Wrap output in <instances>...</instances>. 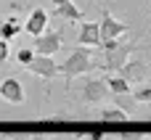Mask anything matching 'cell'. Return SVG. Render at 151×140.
I'll list each match as a JSON object with an SVG mask.
<instances>
[{"label":"cell","mask_w":151,"mask_h":140,"mask_svg":"<svg viewBox=\"0 0 151 140\" xmlns=\"http://www.w3.org/2000/svg\"><path fill=\"white\" fill-rule=\"evenodd\" d=\"M98 32H101V42H104V40H117V37H122V34H127V24L119 21V19H114L109 11H104L101 24H98Z\"/></svg>","instance_id":"4"},{"label":"cell","mask_w":151,"mask_h":140,"mask_svg":"<svg viewBox=\"0 0 151 140\" xmlns=\"http://www.w3.org/2000/svg\"><path fill=\"white\" fill-rule=\"evenodd\" d=\"M141 40V37H138ZM138 40L135 37H117V40H104L98 48L104 50V64H98V69L109 71V74H117L127 61H130V53L138 48Z\"/></svg>","instance_id":"1"},{"label":"cell","mask_w":151,"mask_h":140,"mask_svg":"<svg viewBox=\"0 0 151 140\" xmlns=\"http://www.w3.org/2000/svg\"><path fill=\"white\" fill-rule=\"evenodd\" d=\"M48 19H50V13H48L45 8H35V11L29 13V19L24 21V29H27V34H32V37L42 34V32L48 29Z\"/></svg>","instance_id":"8"},{"label":"cell","mask_w":151,"mask_h":140,"mask_svg":"<svg viewBox=\"0 0 151 140\" xmlns=\"http://www.w3.org/2000/svg\"><path fill=\"white\" fill-rule=\"evenodd\" d=\"M82 95H85L88 103H101V101L109 95V87H106L104 79H90V82L82 87Z\"/></svg>","instance_id":"10"},{"label":"cell","mask_w":151,"mask_h":140,"mask_svg":"<svg viewBox=\"0 0 151 140\" xmlns=\"http://www.w3.org/2000/svg\"><path fill=\"white\" fill-rule=\"evenodd\" d=\"M19 32H21V21H19L16 16H8V19H3V21H0V37H3V40L16 37Z\"/></svg>","instance_id":"12"},{"label":"cell","mask_w":151,"mask_h":140,"mask_svg":"<svg viewBox=\"0 0 151 140\" xmlns=\"http://www.w3.org/2000/svg\"><path fill=\"white\" fill-rule=\"evenodd\" d=\"M104 135L101 132H90V135H85V138H80V140H101Z\"/></svg>","instance_id":"19"},{"label":"cell","mask_w":151,"mask_h":140,"mask_svg":"<svg viewBox=\"0 0 151 140\" xmlns=\"http://www.w3.org/2000/svg\"><path fill=\"white\" fill-rule=\"evenodd\" d=\"M0 98L5 103H13V106L24 103V87H21V82L16 77H5L0 82Z\"/></svg>","instance_id":"7"},{"label":"cell","mask_w":151,"mask_h":140,"mask_svg":"<svg viewBox=\"0 0 151 140\" xmlns=\"http://www.w3.org/2000/svg\"><path fill=\"white\" fill-rule=\"evenodd\" d=\"M93 56H96V48L90 50V48H85V45H77V48L66 56V61L58 66V71L66 77V82H69L72 77H80V74L96 71V69H98V64L93 61Z\"/></svg>","instance_id":"2"},{"label":"cell","mask_w":151,"mask_h":140,"mask_svg":"<svg viewBox=\"0 0 151 140\" xmlns=\"http://www.w3.org/2000/svg\"><path fill=\"white\" fill-rule=\"evenodd\" d=\"M58 48H61V34L53 32V29H45V32L37 34L35 42H32L35 56H53V53H58Z\"/></svg>","instance_id":"3"},{"label":"cell","mask_w":151,"mask_h":140,"mask_svg":"<svg viewBox=\"0 0 151 140\" xmlns=\"http://www.w3.org/2000/svg\"><path fill=\"white\" fill-rule=\"evenodd\" d=\"M27 69H29L35 77H40V79H53V77L58 74V64L53 61V56H35Z\"/></svg>","instance_id":"6"},{"label":"cell","mask_w":151,"mask_h":140,"mask_svg":"<svg viewBox=\"0 0 151 140\" xmlns=\"http://www.w3.org/2000/svg\"><path fill=\"white\" fill-rule=\"evenodd\" d=\"M53 16H61L66 21H82V11L72 3V0H64L58 5H53Z\"/></svg>","instance_id":"11"},{"label":"cell","mask_w":151,"mask_h":140,"mask_svg":"<svg viewBox=\"0 0 151 140\" xmlns=\"http://www.w3.org/2000/svg\"><path fill=\"white\" fill-rule=\"evenodd\" d=\"M8 56H11V50H8V40H3V37H0V64H3V61H8Z\"/></svg>","instance_id":"18"},{"label":"cell","mask_w":151,"mask_h":140,"mask_svg":"<svg viewBox=\"0 0 151 140\" xmlns=\"http://www.w3.org/2000/svg\"><path fill=\"white\" fill-rule=\"evenodd\" d=\"M130 140H143V135H135V138H130Z\"/></svg>","instance_id":"20"},{"label":"cell","mask_w":151,"mask_h":140,"mask_svg":"<svg viewBox=\"0 0 151 140\" xmlns=\"http://www.w3.org/2000/svg\"><path fill=\"white\" fill-rule=\"evenodd\" d=\"M32 58H35V50H32V48H21V50L16 53V61H19L21 66H29Z\"/></svg>","instance_id":"16"},{"label":"cell","mask_w":151,"mask_h":140,"mask_svg":"<svg viewBox=\"0 0 151 140\" xmlns=\"http://www.w3.org/2000/svg\"><path fill=\"white\" fill-rule=\"evenodd\" d=\"M77 42L85 45V48H98L101 45V32H98V24L96 21H80V34H77Z\"/></svg>","instance_id":"9"},{"label":"cell","mask_w":151,"mask_h":140,"mask_svg":"<svg viewBox=\"0 0 151 140\" xmlns=\"http://www.w3.org/2000/svg\"><path fill=\"white\" fill-rule=\"evenodd\" d=\"M58 3H64V0H53V5H58Z\"/></svg>","instance_id":"21"},{"label":"cell","mask_w":151,"mask_h":140,"mask_svg":"<svg viewBox=\"0 0 151 140\" xmlns=\"http://www.w3.org/2000/svg\"><path fill=\"white\" fill-rule=\"evenodd\" d=\"M133 98H135L138 103H149V101H151V87H138Z\"/></svg>","instance_id":"17"},{"label":"cell","mask_w":151,"mask_h":140,"mask_svg":"<svg viewBox=\"0 0 151 140\" xmlns=\"http://www.w3.org/2000/svg\"><path fill=\"white\" fill-rule=\"evenodd\" d=\"M146 106H149V111H151V101H149V103H146Z\"/></svg>","instance_id":"22"},{"label":"cell","mask_w":151,"mask_h":140,"mask_svg":"<svg viewBox=\"0 0 151 140\" xmlns=\"http://www.w3.org/2000/svg\"><path fill=\"white\" fill-rule=\"evenodd\" d=\"M114 106H117L119 111H125L127 116H130L133 111H138V101H135L133 95H127V93H119V95H114Z\"/></svg>","instance_id":"13"},{"label":"cell","mask_w":151,"mask_h":140,"mask_svg":"<svg viewBox=\"0 0 151 140\" xmlns=\"http://www.w3.org/2000/svg\"><path fill=\"white\" fill-rule=\"evenodd\" d=\"M127 85H141L146 77H149V66H146V61H141V58H133V61H127L119 71H117Z\"/></svg>","instance_id":"5"},{"label":"cell","mask_w":151,"mask_h":140,"mask_svg":"<svg viewBox=\"0 0 151 140\" xmlns=\"http://www.w3.org/2000/svg\"><path fill=\"white\" fill-rule=\"evenodd\" d=\"M101 119H106V122H125V119H127V114H125V111H119V109L114 106V109H104V111H101Z\"/></svg>","instance_id":"15"},{"label":"cell","mask_w":151,"mask_h":140,"mask_svg":"<svg viewBox=\"0 0 151 140\" xmlns=\"http://www.w3.org/2000/svg\"><path fill=\"white\" fill-rule=\"evenodd\" d=\"M104 82H106V87H109L114 95H119V93H130V85H127L122 77H117V74H109V77H104Z\"/></svg>","instance_id":"14"}]
</instances>
